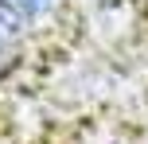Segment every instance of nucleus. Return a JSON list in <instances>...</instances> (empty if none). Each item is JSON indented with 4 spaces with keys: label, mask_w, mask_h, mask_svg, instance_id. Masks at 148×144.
Wrapping results in <instances>:
<instances>
[{
    "label": "nucleus",
    "mask_w": 148,
    "mask_h": 144,
    "mask_svg": "<svg viewBox=\"0 0 148 144\" xmlns=\"http://www.w3.org/2000/svg\"><path fill=\"white\" fill-rule=\"evenodd\" d=\"M0 8H4L8 16H16L20 23H27V20H35V16L47 12L51 0H0Z\"/></svg>",
    "instance_id": "nucleus-1"
}]
</instances>
